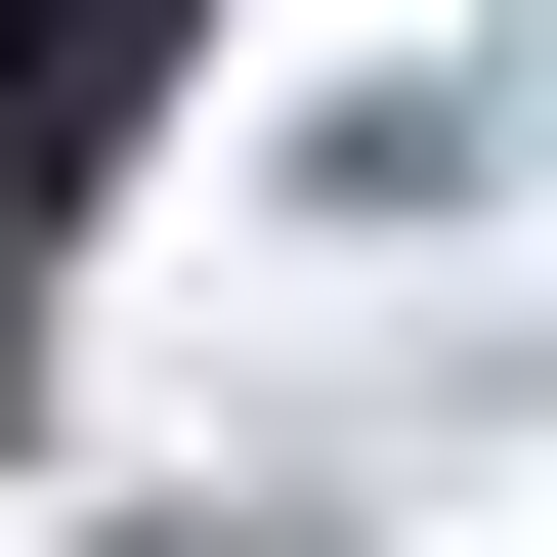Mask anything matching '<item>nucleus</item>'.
Instances as JSON below:
<instances>
[{
  "label": "nucleus",
  "instance_id": "1",
  "mask_svg": "<svg viewBox=\"0 0 557 557\" xmlns=\"http://www.w3.org/2000/svg\"><path fill=\"white\" fill-rule=\"evenodd\" d=\"M129 86H172V0H0V172H86Z\"/></svg>",
  "mask_w": 557,
  "mask_h": 557
}]
</instances>
